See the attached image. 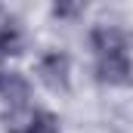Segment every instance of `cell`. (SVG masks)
Returning <instances> with one entry per match:
<instances>
[{"label": "cell", "mask_w": 133, "mask_h": 133, "mask_svg": "<svg viewBox=\"0 0 133 133\" xmlns=\"http://www.w3.org/2000/svg\"><path fill=\"white\" fill-rule=\"evenodd\" d=\"M37 81L53 90V93H68L71 90V56L65 50H46L37 59Z\"/></svg>", "instance_id": "cell-1"}, {"label": "cell", "mask_w": 133, "mask_h": 133, "mask_svg": "<svg viewBox=\"0 0 133 133\" xmlns=\"http://www.w3.org/2000/svg\"><path fill=\"white\" fill-rule=\"evenodd\" d=\"M93 77L102 87H130L133 84V59L130 53H115L93 59Z\"/></svg>", "instance_id": "cell-2"}, {"label": "cell", "mask_w": 133, "mask_h": 133, "mask_svg": "<svg viewBox=\"0 0 133 133\" xmlns=\"http://www.w3.org/2000/svg\"><path fill=\"white\" fill-rule=\"evenodd\" d=\"M87 43H90V53L93 59H102V56H115V53H130V37L124 28L118 25H93L90 34H87Z\"/></svg>", "instance_id": "cell-3"}, {"label": "cell", "mask_w": 133, "mask_h": 133, "mask_svg": "<svg viewBox=\"0 0 133 133\" xmlns=\"http://www.w3.org/2000/svg\"><path fill=\"white\" fill-rule=\"evenodd\" d=\"M0 96L6 102V108H22V105H28V99H31V81L22 71H6L3 87H0Z\"/></svg>", "instance_id": "cell-4"}, {"label": "cell", "mask_w": 133, "mask_h": 133, "mask_svg": "<svg viewBox=\"0 0 133 133\" xmlns=\"http://www.w3.org/2000/svg\"><path fill=\"white\" fill-rule=\"evenodd\" d=\"M25 50V31L16 19L3 16L0 19V59H9V56H22Z\"/></svg>", "instance_id": "cell-5"}, {"label": "cell", "mask_w": 133, "mask_h": 133, "mask_svg": "<svg viewBox=\"0 0 133 133\" xmlns=\"http://www.w3.org/2000/svg\"><path fill=\"white\" fill-rule=\"evenodd\" d=\"M34 111L31 105H22V108H6L0 124H3V133H28L31 130V121H34Z\"/></svg>", "instance_id": "cell-6"}, {"label": "cell", "mask_w": 133, "mask_h": 133, "mask_svg": "<svg viewBox=\"0 0 133 133\" xmlns=\"http://www.w3.org/2000/svg\"><path fill=\"white\" fill-rule=\"evenodd\" d=\"M28 133H62V124H59V115L46 111V108H37L31 121V130Z\"/></svg>", "instance_id": "cell-7"}, {"label": "cell", "mask_w": 133, "mask_h": 133, "mask_svg": "<svg viewBox=\"0 0 133 133\" xmlns=\"http://www.w3.org/2000/svg\"><path fill=\"white\" fill-rule=\"evenodd\" d=\"M50 16L53 19H77V16H84V3H53Z\"/></svg>", "instance_id": "cell-8"}, {"label": "cell", "mask_w": 133, "mask_h": 133, "mask_svg": "<svg viewBox=\"0 0 133 133\" xmlns=\"http://www.w3.org/2000/svg\"><path fill=\"white\" fill-rule=\"evenodd\" d=\"M3 77H6V68H3V59H0V87H3Z\"/></svg>", "instance_id": "cell-9"}]
</instances>
